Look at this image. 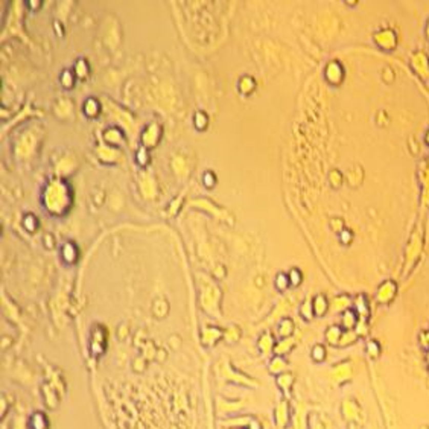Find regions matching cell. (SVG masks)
Instances as JSON below:
<instances>
[{"instance_id": "1", "label": "cell", "mask_w": 429, "mask_h": 429, "mask_svg": "<svg viewBox=\"0 0 429 429\" xmlns=\"http://www.w3.org/2000/svg\"><path fill=\"white\" fill-rule=\"evenodd\" d=\"M29 429H49V420L45 413H34L28 422Z\"/></svg>"}]
</instances>
